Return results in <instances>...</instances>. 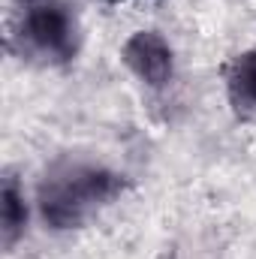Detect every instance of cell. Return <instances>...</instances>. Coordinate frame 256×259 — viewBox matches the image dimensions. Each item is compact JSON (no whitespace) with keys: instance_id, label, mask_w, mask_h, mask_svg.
Masks as SVG:
<instances>
[{"instance_id":"7a4b0ae2","label":"cell","mask_w":256,"mask_h":259,"mask_svg":"<svg viewBox=\"0 0 256 259\" xmlns=\"http://www.w3.org/2000/svg\"><path fill=\"white\" fill-rule=\"evenodd\" d=\"M21 36L24 42L52 58H66L75 42V24L64 0H21Z\"/></svg>"},{"instance_id":"6da1fadb","label":"cell","mask_w":256,"mask_h":259,"mask_svg":"<svg viewBox=\"0 0 256 259\" xmlns=\"http://www.w3.org/2000/svg\"><path fill=\"white\" fill-rule=\"evenodd\" d=\"M109 196V178L94 169H72L61 178H52L42 190V211L46 220L69 226L81 220L100 199Z\"/></svg>"},{"instance_id":"277c9868","label":"cell","mask_w":256,"mask_h":259,"mask_svg":"<svg viewBox=\"0 0 256 259\" xmlns=\"http://www.w3.org/2000/svg\"><path fill=\"white\" fill-rule=\"evenodd\" d=\"M229 88H232V97H235L238 106L244 103V106L256 109V52L244 55L235 64V72L229 78Z\"/></svg>"},{"instance_id":"3957f363","label":"cell","mask_w":256,"mask_h":259,"mask_svg":"<svg viewBox=\"0 0 256 259\" xmlns=\"http://www.w3.org/2000/svg\"><path fill=\"white\" fill-rule=\"evenodd\" d=\"M127 61L148 84H163L172 75V52L154 33H139L136 39H130Z\"/></svg>"}]
</instances>
